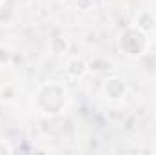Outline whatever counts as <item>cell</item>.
I'll use <instances>...</instances> for the list:
<instances>
[{
	"label": "cell",
	"mask_w": 156,
	"mask_h": 155,
	"mask_svg": "<svg viewBox=\"0 0 156 155\" xmlns=\"http://www.w3.org/2000/svg\"><path fill=\"white\" fill-rule=\"evenodd\" d=\"M2 4H4V0H0V6H2Z\"/></svg>",
	"instance_id": "cell-12"
},
{
	"label": "cell",
	"mask_w": 156,
	"mask_h": 155,
	"mask_svg": "<svg viewBox=\"0 0 156 155\" xmlns=\"http://www.w3.org/2000/svg\"><path fill=\"white\" fill-rule=\"evenodd\" d=\"M49 49L55 55H64L69 51V40L66 37H55V39L49 40Z\"/></svg>",
	"instance_id": "cell-6"
},
{
	"label": "cell",
	"mask_w": 156,
	"mask_h": 155,
	"mask_svg": "<svg viewBox=\"0 0 156 155\" xmlns=\"http://www.w3.org/2000/svg\"><path fill=\"white\" fill-rule=\"evenodd\" d=\"M91 6H93V0H76L78 9H83V11H85V9H89Z\"/></svg>",
	"instance_id": "cell-11"
},
{
	"label": "cell",
	"mask_w": 156,
	"mask_h": 155,
	"mask_svg": "<svg viewBox=\"0 0 156 155\" xmlns=\"http://www.w3.org/2000/svg\"><path fill=\"white\" fill-rule=\"evenodd\" d=\"M134 26L140 29V31H144V33H153L156 29V17L154 13H151V11H147V9H144V11H140L138 15H136V18H134Z\"/></svg>",
	"instance_id": "cell-5"
},
{
	"label": "cell",
	"mask_w": 156,
	"mask_h": 155,
	"mask_svg": "<svg viewBox=\"0 0 156 155\" xmlns=\"http://www.w3.org/2000/svg\"><path fill=\"white\" fill-rule=\"evenodd\" d=\"M151 42L147 39V33L140 31L136 26H129L125 28L120 37H118V47L122 49V53L129 59H140L149 51Z\"/></svg>",
	"instance_id": "cell-2"
},
{
	"label": "cell",
	"mask_w": 156,
	"mask_h": 155,
	"mask_svg": "<svg viewBox=\"0 0 156 155\" xmlns=\"http://www.w3.org/2000/svg\"><path fill=\"white\" fill-rule=\"evenodd\" d=\"M109 70V62L107 60H104V59H94V60H91L89 62V70H93V71H102V70Z\"/></svg>",
	"instance_id": "cell-8"
},
{
	"label": "cell",
	"mask_w": 156,
	"mask_h": 155,
	"mask_svg": "<svg viewBox=\"0 0 156 155\" xmlns=\"http://www.w3.org/2000/svg\"><path fill=\"white\" fill-rule=\"evenodd\" d=\"M9 59H11V51L7 47H0V64L9 62Z\"/></svg>",
	"instance_id": "cell-10"
},
{
	"label": "cell",
	"mask_w": 156,
	"mask_h": 155,
	"mask_svg": "<svg viewBox=\"0 0 156 155\" xmlns=\"http://www.w3.org/2000/svg\"><path fill=\"white\" fill-rule=\"evenodd\" d=\"M66 71L71 78H82L89 71V62L83 57H73L66 64Z\"/></svg>",
	"instance_id": "cell-4"
},
{
	"label": "cell",
	"mask_w": 156,
	"mask_h": 155,
	"mask_svg": "<svg viewBox=\"0 0 156 155\" xmlns=\"http://www.w3.org/2000/svg\"><path fill=\"white\" fill-rule=\"evenodd\" d=\"M104 95L109 100H120L127 95V84L118 75H111L104 80Z\"/></svg>",
	"instance_id": "cell-3"
},
{
	"label": "cell",
	"mask_w": 156,
	"mask_h": 155,
	"mask_svg": "<svg viewBox=\"0 0 156 155\" xmlns=\"http://www.w3.org/2000/svg\"><path fill=\"white\" fill-rule=\"evenodd\" d=\"M69 91L60 82H44L37 91V106L45 117H58L67 106Z\"/></svg>",
	"instance_id": "cell-1"
},
{
	"label": "cell",
	"mask_w": 156,
	"mask_h": 155,
	"mask_svg": "<svg viewBox=\"0 0 156 155\" xmlns=\"http://www.w3.org/2000/svg\"><path fill=\"white\" fill-rule=\"evenodd\" d=\"M15 152V148L13 146H9L5 141H0V155H9Z\"/></svg>",
	"instance_id": "cell-9"
},
{
	"label": "cell",
	"mask_w": 156,
	"mask_h": 155,
	"mask_svg": "<svg viewBox=\"0 0 156 155\" xmlns=\"http://www.w3.org/2000/svg\"><path fill=\"white\" fill-rule=\"evenodd\" d=\"M13 97H15V88L11 84H4L0 88V100L9 102V100H13Z\"/></svg>",
	"instance_id": "cell-7"
}]
</instances>
